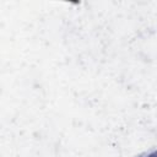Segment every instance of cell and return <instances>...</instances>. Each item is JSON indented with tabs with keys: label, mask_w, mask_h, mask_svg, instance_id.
<instances>
[{
	"label": "cell",
	"mask_w": 157,
	"mask_h": 157,
	"mask_svg": "<svg viewBox=\"0 0 157 157\" xmlns=\"http://www.w3.org/2000/svg\"><path fill=\"white\" fill-rule=\"evenodd\" d=\"M147 157H157V151H156V152H153V153H151V155H148Z\"/></svg>",
	"instance_id": "1"
}]
</instances>
